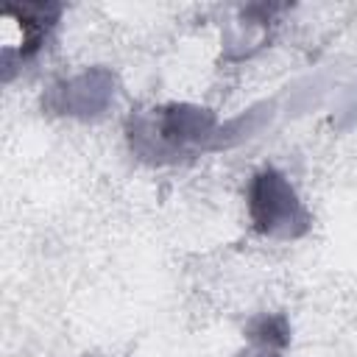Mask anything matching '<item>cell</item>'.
Instances as JSON below:
<instances>
[{"instance_id":"obj_2","label":"cell","mask_w":357,"mask_h":357,"mask_svg":"<svg viewBox=\"0 0 357 357\" xmlns=\"http://www.w3.org/2000/svg\"><path fill=\"white\" fill-rule=\"evenodd\" d=\"M59 6H42V3H25V6H6L0 14V47H3V64L6 70L14 61L31 59L47 31L53 28L59 17Z\"/></svg>"},{"instance_id":"obj_1","label":"cell","mask_w":357,"mask_h":357,"mask_svg":"<svg viewBox=\"0 0 357 357\" xmlns=\"http://www.w3.org/2000/svg\"><path fill=\"white\" fill-rule=\"evenodd\" d=\"M251 218L259 231L265 234H282L296 237L307 229V215L293 192V187L284 181L276 170H262L251 184Z\"/></svg>"}]
</instances>
